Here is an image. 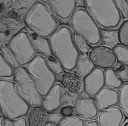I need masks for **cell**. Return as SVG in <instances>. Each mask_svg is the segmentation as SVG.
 Instances as JSON below:
<instances>
[{
  "label": "cell",
  "instance_id": "cell-8",
  "mask_svg": "<svg viewBox=\"0 0 128 126\" xmlns=\"http://www.w3.org/2000/svg\"><path fill=\"white\" fill-rule=\"evenodd\" d=\"M77 98L68 93L60 82H56L43 97L42 106L48 112H54L63 106L74 105Z\"/></svg>",
  "mask_w": 128,
  "mask_h": 126
},
{
  "label": "cell",
  "instance_id": "cell-24",
  "mask_svg": "<svg viewBox=\"0 0 128 126\" xmlns=\"http://www.w3.org/2000/svg\"><path fill=\"white\" fill-rule=\"evenodd\" d=\"M45 58L48 67L56 77H59L64 72V69L60 61L53 55H50Z\"/></svg>",
  "mask_w": 128,
  "mask_h": 126
},
{
  "label": "cell",
  "instance_id": "cell-38",
  "mask_svg": "<svg viewBox=\"0 0 128 126\" xmlns=\"http://www.w3.org/2000/svg\"><path fill=\"white\" fill-rule=\"evenodd\" d=\"M0 122L3 126H14L13 120L6 118L3 116H1Z\"/></svg>",
  "mask_w": 128,
  "mask_h": 126
},
{
  "label": "cell",
  "instance_id": "cell-2",
  "mask_svg": "<svg viewBox=\"0 0 128 126\" xmlns=\"http://www.w3.org/2000/svg\"><path fill=\"white\" fill-rule=\"evenodd\" d=\"M1 114L6 118L15 120L27 115L30 106L18 93L14 81L0 80Z\"/></svg>",
  "mask_w": 128,
  "mask_h": 126
},
{
  "label": "cell",
  "instance_id": "cell-39",
  "mask_svg": "<svg viewBox=\"0 0 128 126\" xmlns=\"http://www.w3.org/2000/svg\"><path fill=\"white\" fill-rule=\"evenodd\" d=\"M84 126H100L98 122L94 120H89L86 122Z\"/></svg>",
  "mask_w": 128,
  "mask_h": 126
},
{
  "label": "cell",
  "instance_id": "cell-25",
  "mask_svg": "<svg viewBox=\"0 0 128 126\" xmlns=\"http://www.w3.org/2000/svg\"><path fill=\"white\" fill-rule=\"evenodd\" d=\"M118 104L123 113L128 117V83L124 84L120 88Z\"/></svg>",
  "mask_w": 128,
  "mask_h": 126
},
{
  "label": "cell",
  "instance_id": "cell-37",
  "mask_svg": "<svg viewBox=\"0 0 128 126\" xmlns=\"http://www.w3.org/2000/svg\"><path fill=\"white\" fill-rule=\"evenodd\" d=\"M14 126H28L27 120L24 117H21L13 120Z\"/></svg>",
  "mask_w": 128,
  "mask_h": 126
},
{
  "label": "cell",
  "instance_id": "cell-29",
  "mask_svg": "<svg viewBox=\"0 0 128 126\" xmlns=\"http://www.w3.org/2000/svg\"><path fill=\"white\" fill-rule=\"evenodd\" d=\"M120 44L124 46L128 47V20H124L118 30Z\"/></svg>",
  "mask_w": 128,
  "mask_h": 126
},
{
  "label": "cell",
  "instance_id": "cell-17",
  "mask_svg": "<svg viewBox=\"0 0 128 126\" xmlns=\"http://www.w3.org/2000/svg\"><path fill=\"white\" fill-rule=\"evenodd\" d=\"M94 98L98 109L104 110L118 103L119 93L115 89L104 87Z\"/></svg>",
  "mask_w": 128,
  "mask_h": 126
},
{
  "label": "cell",
  "instance_id": "cell-20",
  "mask_svg": "<svg viewBox=\"0 0 128 126\" xmlns=\"http://www.w3.org/2000/svg\"><path fill=\"white\" fill-rule=\"evenodd\" d=\"M48 113L42 106H32L27 114L28 126H45L48 123Z\"/></svg>",
  "mask_w": 128,
  "mask_h": 126
},
{
  "label": "cell",
  "instance_id": "cell-36",
  "mask_svg": "<svg viewBox=\"0 0 128 126\" xmlns=\"http://www.w3.org/2000/svg\"><path fill=\"white\" fill-rule=\"evenodd\" d=\"M63 117L60 113L51 112L48 113V121L49 123L53 124L58 126L63 119Z\"/></svg>",
  "mask_w": 128,
  "mask_h": 126
},
{
  "label": "cell",
  "instance_id": "cell-18",
  "mask_svg": "<svg viewBox=\"0 0 128 126\" xmlns=\"http://www.w3.org/2000/svg\"><path fill=\"white\" fill-rule=\"evenodd\" d=\"M36 1L12 0V5L3 17L11 18L24 21V16Z\"/></svg>",
  "mask_w": 128,
  "mask_h": 126
},
{
  "label": "cell",
  "instance_id": "cell-42",
  "mask_svg": "<svg viewBox=\"0 0 128 126\" xmlns=\"http://www.w3.org/2000/svg\"><path fill=\"white\" fill-rule=\"evenodd\" d=\"M122 126H128V120Z\"/></svg>",
  "mask_w": 128,
  "mask_h": 126
},
{
  "label": "cell",
  "instance_id": "cell-28",
  "mask_svg": "<svg viewBox=\"0 0 128 126\" xmlns=\"http://www.w3.org/2000/svg\"><path fill=\"white\" fill-rule=\"evenodd\" d=\"M118 62L128 66V48L121 45H118L112 49Z\"/></svg>",
  "mask_w": 128,
  "mask_h": 126
},
{
  "label": "cell",
  "instance_id": "cell-14",
  "mask_svg": "<svg viewBox=\"0 0 128 126\" xmlns=\"http://www.w3.org/2000/svg\"><path fill=\"white\" fill-rule=\"evenodd\" d=\"M61 21L70 20L76 9V0H43Z\"/></svg>",
  "mask_w": 128,
  "mask_h": 126
},
{
  "label": "cell",
  "instance_id": "cell-23",
  "mask_svg": "<svg viewBox=\"0 0 128 126\" xmlns=\"http://www.w3.org/2000/svg\"><path fill=\"white\" fill-rule=\"evenodd\" d=\"M105 85L112 89H118L121 88L123 82L120 80L112 68L104 71Z\"/></svg>",
  "mask_w": 128,
  "mask_h": 126
},
{
  "label": "cell",
  "instance_id": "cell-12",
  "mask_svg": "<svg viewBox=\"0 0 128 126\" xmlns=\"http://www.w3.org/2000/svg\"><path fill=\"white\" fill-rule=\"evenodd\" d=\"M104 86V72L101 69L95 68L84 79V91L90 97L94 98Z\"/></svg>",
  "mask_w": 128,
  "mask_h": 126
},
{
  "label": "cell",
  "instance_id": "cell-4",
  "mask_svg": "<svg viewBox=\"0 0 128 126\" xmlns=\"http://www.w3.org/2000/svg\"><path fill=\"white\" fill-rule=\"evenodd\" d=\"M86 10L102 29H116L120 25L122 16L115 0H84Z\"/></svg>",
  "mask_w": 128,
  "mask_h": 126
},
{
  "label": "cell",
  "instance_id": "cell-16",
  "mask_svg": "<svg viewBox=\"0 0 128 126\" xmlns=\"http://www.w3.org/2000/svg\"><path fill=\"white\" fill-rule=\"evenodd\" d=\"M98 120L100 126H121L124 115L120 108L114 106L102 111Z\"/></svg>",
  "mask_w": 128,
  "mask_h": 126
},
{
  "label": "cell",
  "instance_id": "cell-13",
  "mask_svg": "<svg viewBox=\"0 0 128 126\" xmlns=\"http://www.w3.org/2000/svg\"><path fill=\"white\" fill-rule=\"evenodd\" d=\"M63 87L68 93L77 97L84 90V80L74 72H64L58 77Z\"/></svg>",
  "mask_w": 128,
  "mask_h": 126
},
{
  "label": "cell",
  "instance_id": "cell-10",
  "mask_svg": "<svg viewBox=\"0 0 128 126\" xmlns=\"http://www.w3.org/2000/svg\"><path fill=\"white\" fill-rule=\"evenodd\" d=\"M88 56L95 67L101 69L112 68L117 63L112 49L104 45H98L92 48Z\"/></svg>",
  "mask_w": 128,
  "mask_h": 126
},
{
  "label": "cell",
  "instance_id": "cell-32",
  "mask_svg": "<svg viewBox=\"0 0 128 126\" xmlns=\"http://www.w3.org/2000/svg\"><path fill=\"white\" fill-rule=\"evenodd\" d=\"M84 122L78 116L64 118L57 126H84Z\"/></svg>",
  "mask_w": 128,
  "mask_h": 126
},
{
  "label": "cell",
  "instance_id": "cell-9",
  "mask_svg": "<svg viewBox=\"0 0 128 126\" xmlns=\"http://www.w3.org/2000/svg\"><path fill=\"white\" fill-rule=\"evenodd\" d=\"M7 46L13 53L21 66L28 64L37 55L25 29L14 37Z\"/></svg>",
  "mask_w": 128,
  "mask_h": 126
},
{
  "label": "cell",
  "instance_id": "cell-43",
  "mask_svg": "<svg viewBox=\"0 0 128 126\" xmlns=\"http://www.w3.org/2000/svg\"></svg>",
  "mask_w": 128,
  "mask_h": 126
},
{
  "label": "cell",
  "instance_id": "cell-3",
  "mask_svg": "<svg viewBox=\"0 0 128 126\" xmlns=\"http://www.w3.org/2000/svg\"><path fill=\"white\" fill-rule=\"evenodd\" d=\"M27 28L45 38H48L58 29V23L47 6L37 0L24 19Z\"/></svg>",
  "mask_w": 128,
  "mask_h": 126
},
{
  "label": "cell",
  "instance_id": "cell-41",
  "mask_svg": "<svg viewBox=\"0 0 128 126\" xmlns=\"http://www.w3.org/2000/svg\"><path fill=\"white\" fill-rule=\"evenodd\" d=\"M45 126H57L56 125H54L53 124L51 123H48Z\"/></svg>",
  "mask_w": 128,
  "mask_h": 126
},
{
  "label": "cell",
  "instance_id": "cell-26",
  "mask_svg": "<svg viewBox=\"0 0 128 126\" xmlns=\"http://www.w3.org/2000/svg\"><path fill=\"white\" fill-rule=\"evenodd\" d=\"M74 39L75 45L80 54H88L92 48L91 45L82 36L74 33Z\"/></svg>",
  "mask_w": 128,
  "mask_h": 126
},
{
  "label": "cell",
  "instance_id": "cell-40",
  "mask_svg": "<svg viewBox=\"0 0 128 126\" xmlns=\"http://www.w3.org/2000/svg\"><path fill=\"white\" fill-rule=\"evenodd\" d=\"M76 7L83 8L84 6V0H76Z\"/></svg>",
  "mask_w": 128,
  "mask_h": 126
},
{
  "label": "cell",
  "instance_id": "cell-1",
  "mask_svg": "<svg viewBox=\"0 0 128 126\" xmlns=\"http://www.w3.org/2000/svg\"><path fill=\"white\" fill-rule=\"evenodd\" d=\"M52 54L60 61L64 70L72 72L80 56L72 31L67 26L58 28L48 38Z\"/></svg>",
  "mask_w": 128,
  "mask_h": 126
},
{
  "label": "cell",
  "instance_id": "cell-11",
  "mask_svg": "<svg viewBox=\"0 0 128 126\" xmlns=\"http://www.w3.org/2000/svg\"><path fill=\"white\" fill-rule=\"evenodd\" d=\"M26 28L24 21L11 18H0V47L7 46L14 37Z\"/></svg>",
  "mask_w": 128,
  "mask_h": 126
},
{
  "label": "cell",
  "instance_id": "cell-6",
  "mask_svg": "<svg viewBox=\"0 0 128 126\" xmlns=\"http://www.w3.org/2000/svg\"><path fill=\"white\" fill-rule=\"evenodd\" d=\"M74 33L84 37L91 45L96 46L101 43V30L86 9L76 7L70 20Z\"/></svg>",
  "mask_w": 128,
  "mask_h": 126
},
{
  "label": "cell",
  "instance_id": "cell-22",
  "mask_svg": "<svg viewBox=\"0 0 128 126\" xmlns=\"http://www.w3.org/2000/svg\"><path fill=\"white\" fill-rule=\"evenodd\" d=\"M101 30L102 45L113 49L120 45L118 37V30L116 29H102Z\"/></svg>",
  "mask_w": 128,
  "mask_h": 126
},
{
  "label": "cell",
  "instance_id": "cell-35",
  "mask_svg": "<svg viewBox=\"0 0 128 126\" xmlns=\"http://www.w3.org/2000/svg\"><path fill=\"white\" fill-rule=\"evenodd\" d=\"M12 0H0V18L3 17L12 5Z\"/></svg>",
  "mask_w": 128,
  "mask_h": 126
},
{
  "label": "cell",
  "instance_id": "cell-30",
  "mask_svg": "<svg viewBox=\"0 0 128 126\" xmlns=\"http://www.w3.org/2000/svg\"><path fill=\"white\" fill-rule=\"evenodd\" d=\"M0 56V77L5 78L13 77L14 69L4 60L2 55Z\"/></svg>",
  "mask_w": 128,
  "mask_h": 126
},
{
  "label": "cell",
  "instance_id": "cell-27",
  "mask_svg": "<svg viewBox=\"0 0 128 126\" xmlns=\"http://www.w3.org/2000/svg\"><path fill=\"white\" fill-rule=\"evenodd\" d=\"M0 54L3 56L4 60L10 64L12 67L15 69L20 67L13 53L7 46L0 47Z\"/></svg>",
  "mask_w": 128,
  "mask_h": 126
},
{
  "label": "cell",
  "instance_id": "cell-19",
  "mask_svg": "<svg viewBox=\"0 0 128 126\" xmlns=\"http://www.w3.org/2000/svg\"><path fill=\"white\" fill-rule=\"evenodd\" d=\"M25 30L28 35L31 43L36 53L44 57L52 54L48 38L40 36L26 28Z\"/></svg>",
  "mask_w": 128,
  "mask_h": 126
},
{
  "label": "cell",
  "instance_id": "cell-31",
  "mask_svg": "<svg viewBox=\"0 0 128 126\" xmlns=\"http://www.w3.org/2000/svg\"><path fill=\"white\" fill-rule=\"evenodd\" d=\"M112 69L118 77L123 82L128 81V66L117 62L112 67Z\"/></svg>",
  "mask_w": 128,
  "mask_h": 126
},
{
  "label": "cell",
  "instance_id": "cell-7",
  "mask_svg": "<svg viewBox=\"0 0 128 126\" xmlns=\"http://www.w3.org/2000/svg\"><path fill=\"white\" fill-rule=\"evenodd\" d=\"M13 80L18 93L30 106H42L43 97L23 66L14 69Z\"/></svg>",
  "mask_w": 128,
  "mask_h": 126
},
{
  "label": "cell",
  "instance_id": "cell-34",
  "mask_svg": "<svg viewBox=\"0 0 128 126\" xmlns=\"http://www.w3.org/2000/svg\"><path fill=\"white\" fill-rule=\"evenodd\" d=\"M59 113L63 118H70L75 116L76 112L74 106L68 105L62 107Z\"/></svg>",
  "mask_w": 128,
  "mask_h": 126
},
{
  "label": "cell",
  "instance_id": "cell-5",
  "mask_svg": "<svg viewBox=\"0 0 128 126\" xmlns=\"http://www.w3.org/2000/svg\"><path fill=\"white\" fill-rule=\"evenodd\" d=\"M35 84L39 93L44 97L56 83L57 77L48 67L44 56L37 54L23 66Z\"/></svg>",
  "mask_w": 128,
  "mask_h": 126
},
{
  "label": "cell",
  "instance_id": "cell-15",
  "mask_svg": "<svg viewBox=\"0 0 128 126\" xmlns=\"http://www.w3.org/2000/svg\"><path fill=\"white\" fill-rule=\"evenodd\" d=\"M74 105L76 114L82 120H92L98 116V106L92 98L87 97L77 98Z\"/></svg>",
  "mask_w": 128,
  "mask_h": 126
},
{
  "label": "cell",
  "instance_id": "cell-33",
  "mask_svg": "<svg viewBox=\"0 0 128 126\" xmlns=\"http://www.w3.org/2000/svg\"><path fill=\"white\" fill-rule=\"evenodd\" d=\"M122 16L128 20V0H115Z\"/></svg>",
  "mask_w": 128,
  "mask_h": 126
},
{
  "label": "cell",
  "instance_id": "cell-21",
  "mask_svg": "<svg viewBox=\"0 0 128 126\" xmlns=\"http://www.w3.org/2000/svg\"><path fill=\"white\" fill-rule=\"evenodd\" d=\"M95 68V67L91 62L88 54H80L72 72L78 74L84 80Z\"/></svg>",
  "mask_w": 128,
  "mask_h": 126
}]
</instances>
